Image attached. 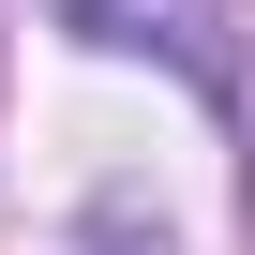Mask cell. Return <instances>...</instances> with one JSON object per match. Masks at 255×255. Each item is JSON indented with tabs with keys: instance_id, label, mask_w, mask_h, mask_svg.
<instances>
[{
	"instance_id": "cell-1",
	"label": "cell",
	"mask_w": 255,
	"mask_h": 255,
	"mask_svg": "<svg viewBox=\"0 0 255 255\" xmlns=\"http://www.w3.org/2000/svg\"><path fill=\"white\" fill-rule=\"evenodd\" d=\"M60 30L105 60H165V75L225 90V0H60Z\"/></svg>"
},
{
	"instance_id": "cell-2",
	"label": "cell",
	"mask_w": 255,
	"mask_h": 255,
	"mask_svg": "<svg viewBox=\"0 0 255 255\" xmlns=\"http://www.w3.org/2000/svg\"><path fill=\"white\" fill-rule=\"evenodd\" d=\"M105 255H120V240H105Z\"/></svg>"
}]
</instances>
